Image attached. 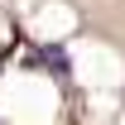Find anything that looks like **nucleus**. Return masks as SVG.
<instances>
[{"label":"nucleus","mask_w":125,"mask_h":125,"mask_svg":"<svg viewBox=\"0 0 125 125\" xmlns=\"http://www.w3.org/2000/svg\"><path fill=\"white\" fill-rule=\"evenodd\" d=\"M24 62H29V67H48V72H53V77H67V67H72V62H67V48L62 43H43V48H29V53H24Z\"/></svg>","instance_id":"nucleus-1"}]
</instances>
